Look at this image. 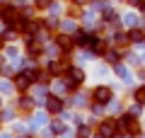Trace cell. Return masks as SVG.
Instances as JSON below:
<instances>
[{"label": "cell", "mask_w": 145, "mask_h": 138, "mask_svg": "<svg viewBox=\"0 0 145 138\" xmlns=\"http://www.w3.org/2000/svg\"><path fill=\"white\" fill-rule=\"evenodd\" d=\"M89 131H92L89 126H80V128H78V136H80V138H87V136H89Z\"/></svg>", "instance_id": "14"}, {"label": "cell", "mask_w": 145, "mask_h": 138, "mask_svg": "<svg viewBox=\"0 0 145 138\" xmlns=\"http://www.w3.org/2000/svg\"><path fill=\"white\" fill-rule=\"evenodd\" d=\"M31 104H34V102H31L29 97H22V99H20V107H22V109H31Z\"/></svg>", "instance_id": "15"}, {"label": "cell", "mask_w": 145, "mask_h": 138, "mask_svg": "<svg viewBox=\"0 0 145 138\" xmlns=\"http://www.w3.org/2000/svg\"><path fill=\"white\" fill-rule=\"evenodd\" d=\"M46 109H48V112H53V114H58L63 109L61 97H53V95H51V97H46Z\"/></svg>", "instance_id": "5"}, {"label": "cell", "mask_w": 145, "mask_h": 138, "mask_svg": "<svg viewBox=\"0 0 145 138\" xmlns=\"http://www.w3.org/2000/svg\"><path fill=\"white\" fill-rule=\"evenodd\" d=\"M41 51H44V49H41L39 44H29V56H39Z\"/></svg>", "instance_id": "11"}, {"label": "cell", "mask_w": 145, "mask_h": 138, "mask_svg": "<svg viewBox=\"0 0 145 138\" xmlns=\"http://www.w3.org/2000/svg\"><path fill=\"white\" fill-rule=\"evenodd\" d=\"M133 99H135V102H140V104H143V102H145V85H140V87H138V90H135V92H133Z\"/></svg>", "instance_id": "10"}, {"label": "cell", "mask_w": 145, "mask_h": 138, "mask_svg": "<svg viewBox=\"0 0 145 138\" xmlns=\"http://www.w3.org/2000/svg\"><path fill=\"white\" fill-rule=\"evenodd\" d=\"M116 131H119V121H114V119H106V121L99 124V133L106 136V138H114Z\"/></svg>", "instance_id": "3"}, {"label": "cell", "mask_w": 145, "mask_h": 138, "mask_svg": "<svg viewBox=\"0 0 145 138\" xmlns=\"http://www.w3.org/2000/svg\"><path fill=\"white\" fill-rule=\"evenodd\" d=\"M63 70H68V63H48V73H53V75H58V73H63Z\"/></svg>", "instance_id": "7"}, {"label": "cell", "mask_w": 145, "mask_h": 138, "mask_svg": "<svg viewBox=\"0 0 145 138\" xmlns=\"http://www.w3.org/2000/svg\"><path fill=\"white\" fill-rule=\"evenodd\" d=\"M114 70H116V75H121V78H128V70H126V68L121 66V63H116V66H114Z\"/></svg>", "instance_id": "12"}, {"label": "cell", "mask_w": 145, "mask_h": 138, "mask_svg": "<svg viewBox=\"0 0 145 138\" xmlns=\"http://www.w3.org/2000/svg\"><path fill=\"white\" fill-rule=\"evenodd\" d=\"M126 41H128V36H116V44H121V46H123Z\"/></svg>", "instance_id": "18"}, {"label": "cell", "mask_w": 145, "mask_h": 138, "mask_svg": "<svg viewBox=\"0 0 145 138\" xmlns=\"http://www.w3.org/2000/svg\"><path fill=\"white\" fill-rule=\"evenodd\" d=\"M128 39H131V41H145V32L138 29V27H133V29H131V34H128Z\"/></svg>", "instance_id": "8"}, {"label": "cell", "mask_w": 145, "mask_h": 138, "mask_svg": "<svg viewBox=\"0 0 145 138\" xmlns=\"http://www.w3.org/2000/svg\"><path fill=\"white\" fill-rule=\"evenodd\" d=\"M53 5V0H36V7L39 10H46V7H51Z\"/></svg>", "instance_id": "13"}, {"label": "cell", "mask_w": 145, "mask_h": 138, "mask_svg": "<svg viewBox=\"0 0 145 138\" xmlns=\"http://www.w3.org/2000/svg\"><path fill=\"white\" fill-rule=\"evenodd\" d=\"M104 56H106V61H111V63H114L116 58H119V53H116V51H104Z\"/></svg>", "instance_id": "16"}, {"label": "cell", "mask_w": 145, "mask_h": 138, "mask_svg": "<svg viewBox=\"0 0 145 138\" xmlns=\"http://www.w3.org/2000/svg\"><path fill=\"white\" fill-rule=\"evenodd\" d=\"M0 66H3V58H0Z\"/></svg>", "instance_id": "21"}, {"label": "cell", "mask_w": 145, "mask_h": 138, "mask_svg": "<svg viewBox=\"0 0 145 138\" xmlns=\"http://www.w3.org/2000/svg\"><path fill=\"white\" fill-rule=\"evenodd\" d=\"M128 3H131V5H138V3H140V0H128Z\"/></svg>", "instance_id": "20"}, {"label": "cell", "mask_w": 145, "mask_h": 138, "mask_svg": "<svg viewBox=\"0 0 145 138\" xmlns=\"http://www.w3.org/2000/svg\"><path fill=\"white\" fill-rule=\"evenodd\" d=\"M0 104H3V102H0Z\"/></svg>", "instance_id": "23"}, {"label": "cell", "mask_w": 145, "mask_h": 138, "mask_svg": "<svg viewBox=\"0 0 145 138\" xmlns=\"http://www.w3.org/2000/svg\"><path fill=\"white\" fill-rule=\"evenodd\" d=\"M138 7H140V10H145V0H140V3H138Z\"/></svg>", "instance_id": "19"}, {"label": "cell", "mask_w": 145, "mask_h": 138, "mask_svg": "<svg viewBox=\"0 0 145 138\" xmlns=\"http://www.w3.org/2000/svg\"><path fill=\"white\" fill-rule=\"evenodd\" d=\"M15 85H17V90H20V92H24L27 87L31 85V78H29V73H20V75L15 78Z\"/></svg>", "instance_id": "4"}, {"label": "cell", "mask_w": 145, "mask_h": 138, "mask_svg": "<svg viewBox=\"0 0 145 138\" xmlns=\"http://www.w3.org/2000/svg\"><path fill=\"white\" fill-rule=\"evenodd\" d=\"M22 138H27V136H22Z\"/></svg>", "instance_id": "22"}, {"label": "cell", "mask_w": 145, "mask_h": 138, "mask_svg": "<svg viewBox=\"0 0 145 138\" xmlns=\"http://www.w3.org/2000/svg\"><path fill=\"white\" fill-rule=\"evenodd\" d=\"M119 128H123L126 133H138L140 124H138V119H135V114H133V112L123 114V116L119 119Z\"/></svg>", "instance_id": "1"}, {"label": "cell", "mask_w": 145, "mask_h": 138, "mask_svg": "<svg viewBox=\"0 0 145 138\" xmlns=\"http://www.w3.org/2000/svg\"><path fill=\"white\" fill-rule=\"evenodd\" d=\"M51 131L56 133V136H61V133H65V124H63V121H58V119H56V121L51 124Z\"/></svg>", "instance_id": "9"}, {"label": "cell", "mask_w": 145, "mask_h": 138, "mask_svg": "<svg viewBox=\"0 0 145 138\" xmlns=\"http://www.w3.org/2000/svg\"><path fill=\"white\" fill-rule=\"evenodd\" d=\"M46 27H48V29H56L58 22H56V20H48V22H46Z\"/></svg>", "instance_id": "17"}, {"label": "cell", "mask_w": 145, "mask_h": 138, "mask_svg": "<svg viewBox=\"0 0 145 138\" xmlns=\"http://www.w3.org/2000/svg\"><path fill=\"white\" fill-rule=\"evenodd\" d=\"M56 44L61 46L63 51H70V49H72V39H70V36H65V34H58L56 36Z\"/></svg>", "instance_id": "6"}, {"label": "cell", "mask_w": 145, "mask_h": 138, "mask_svg": "<svg viewBox=\"0 0 145 138\" xmlns=\"http://www.w3.org/2000/svg\"><path fill=\"white\" fill-rule=\"evenodd\" d=\"M111 97H114V92H111V87H109V85H99V87H94V92H92L94 104H109V102H111Z\"/></svg>", "instance_id": "2"}]
</instances>
